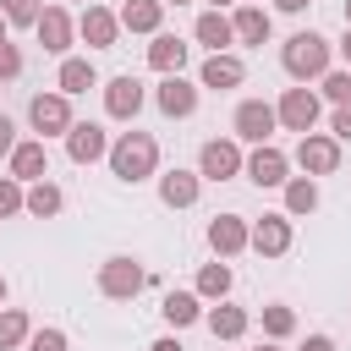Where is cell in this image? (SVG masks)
<instances>
[{"mask_svg":"<svg viewBox=\"0 0 351 351\" xmlns=\"http://www.w3.org/2000/svg\"><path fill=\"white\" fill-rule=\"evenodd\" d=\"M159 170V143H154V132H121L115 143H110V176L115 181H126V186H137V181H148Z\"/></svg>","mask_w":351,"mask_h":351,"instance_id":"obj_1","label":"cell"},{"mask_svg":"<svg viewBox=\"0 0 351 351\" xmlns=\"http://www.w3.org/2000/svg\"><path fill=\"white\" fill-rule=\"evenodd\" d=\"M280 66H285V77H296V82H318L329 66H335V44L324 38V33H291L285 44H280Z\"/></svg>","mask_w":351,"mask_h":351,"instance_id":"obj_2","label":"cell"},{"mask_svg":"<svg viewBox=\"0 0 351 351\" xmlns=\"http://www.w3.org/2000/svg\"><path fill=\"white\" fill-rule=\"evenodd\" d=\"M143 285H148V269H143L137 258L115 252V258L99 263V296H110V302H137Z\"/></svg>","mask_w":351,"mask_h":351,"instance_id":"obj_3","label":"cell"},{"mask_svg":"<svg viewBox=\"0 0 351 351\" xmlns=\"http://www.w3.org/2000/svg\"><path fill=\"white\" fill-rule=\"evenodd\" d=\"M27 121H33V132L49 143V137H66L77 121H71V93H33V104H27Z\"/></svg>","mask_w":351,"mask_h":351,"instance_id":"obj_4","label":"cell"},{"mask_svg":"<svg viewBox=\"0 0 351 351\" xmlns=\"http://www.w3.org/2000/svg\"><path fill=\"white\" fill-rule=\"evenodd\" d=\"M274 126H280V110L269 104V99H241L236 104V115H230V132H236V143H269L274 137Z\"/></svg>","mask_w":351,"mask_h":351,"instance_id":"obj_5","label":"cell"},{"mask_svg":"<svg viewBox=\"0 0 351 351\" xmlns=\"http://www.w3.org/2000/svg\"><path fill=\"white\" fill-rule=\"evenodd\" d=\"M241 170H247V154H241L236 137H208V143L197 148V176H203V181H230V176H241Z\"/></svg>","mask_w":351,"mask_h":351,"instance_id":"obj_6","label":"cell"},{"mask_svg":"<svg viewBox=\"0 0 351 351\" xmlns=\"http://www.w3.org/2000/svg\"><path fill=\"white\" fill-rule=\"evenodd\" d=\"M291 159L302 165V176H335V170H340V137H329V132H302Z\"/></svg>","mask_w":351,"mask_h":351,"instance_id":"obj_7","label":"cell"},{"mask_svg":"<svg viewBox=\"0 0 351 351\" xmlns=\"http://www.w3.org/2000/svg\"><path fill=\"white\" fill-rule=\"evenodd\" d=\"M274 110H280V126L302 137V132H313V126H318V115H324V99H318V93L302 82V88H285Z\"/></svg>","mask_w":351,"mask_h":351,"instance_id":"obj_8","label":"cell"},{"mask_svg":"<svg viewBox=\"0 0 351 351\" xmlns=\"http://www.w3.org/2000/svg\"><path fill=\"white\" fill-rule=\"evenodd\" d=\"M33 33H38V44H44V55H71V38H77V22H71V11L66 5H44V16L33 22Z\"/></svg>","mask_w":351,"mask_h":351,"instance_id":"obj_9","label":"cell"},{"mask_svg":"<svg viewBox=\"0 0 351 351\" xmlns=\"http://www.w3.org/2000/svg\"><path fill=\"white\" fill-rule=\"evenodd\" d=\"M197 82H186L181 71H170V77H159V88H154V104H159V115H170V121H186L192 110H197Z\"/></svg>","mask_w":351,"mask_h":351,"instance_id":"obj_10","label":"cell"},{"mask_svg":"<svg viewBox=\"0 0 351 351\" xmlns=\"http://www.w3.org/2000/svg\"><path fill=\"white\" fill-rule=\"evenodd\" d=\"M252 186H285L291 181V154H280L274 143H258L252 154H247V170H241Z\"/></svg>","mask_w":351,"mask_h":351,"instance_id":"obj_11","label":"cell"},{"mask_svg":"<svg viewBox=\"0 0 351 351\" xmlns=\"http://www.w3.org/2000/svg\"><path fill=\"white\" fill-rule=\"evenodd\" d=\"M252 247V225L241 219V214H214L208 219V252L214 258H236V252H247Z\"/></svg>","mask_w":351,"mask_h":351,"instance_id":"obj_12","label":"cell"},{"mask_svg":"<svg viewBox=\"0 0 351 351\" xmlns=\"http://www.w3.org/2000/svg\"><path fill=\"white\" fill-rule=\"evenodd\" d=\"M143 82L132 77V71H121V77H110L104 82V115L110 121H137V110H143Z\"/></svg>","mask_w":351,"mask_h":351,"instance_id":"obj_13","label":"cell"},{"mask_svg":"<svg viewBox=\"0 0 351 351\" xmlns=\"http://www.w3.org/2000/svg\"><path fill=\"white\" fill-rule=\"evenodd\" d=\"M66 154H71V165H99V159H110V132L99 121H77L66 132Z\"/></svg>","mask_w":351,"mask_h":351,"instance_id":"obj_14","label":"cell"},{"mask_svg":"<svg viewBox=\"0 0 351 351\" xmlns=\"http://www.w3.org/2000/svg\"><path fill=\"white\" fill-rule=\"evenodd\" d=\"M77 38H82L88 49H115V38H121V16L104 11V5H82V16H77Z\"/></svg>","mask_w":351,"mask_h":351,"instance_id":"obj_15","label":"cell"},{"mask_svg":"<svg viewBox=\"0 0 351 351\" xmlns=\"http://www.w3.org/2000/svg\"><path fill=\"white\" fill-rule=\"evenodd\" d=\"M241 82H247V66H241V55H230V49H219V55H208V60L197 66V88L225 93V88H241Z\"/></svg>","mask_w":351,"mask_h":351,"instance_id":"obj_16","label":"cell"},{"mask_svg":"<svg viewBox=\"0 0 351 351\" xmlns=\"http://www.w3.org/2000/svg\"><path fill=\"white\" fill-rule=\"evenodd\" d=\"M291 214H263V219H252V252L258 258H280V252H291Z\"/></svg>","mask_w":351,"mask_h":351,"instance_id":"obj_17","label":"cell"},{"mask_svg":"<svg viewBox=\"0 0 351 351\" xmlns=\"http://www.w3.org/2000/svg\"><path fill=\"white\" fill-rule=\"evenodd\" d=\"M5 165H11V176H16V181H27V186H33V181H44V176H49V148H44V137L16 143Z\"/></svg>","mask_w":351,"mask_h":351,"instance_id":"obj_18","label":"cell"},{"mask_svg":"<svg viewBox=\"0 0 351 351\" xmlns=\"http://www.w3.org/2000/svg\"><path fill=\"white\" fill-rule=\"evenodd\" d=\"M197 192H203V176H197V170H181V165H176V170L159 176V203H165V208H192Z\"/></svg>","mask_w":351,"mask_h":351,"instance_id":"obj_19","label":"cell"},{"mask_svg":"<svg viewBox=\"0 0 351 351\" xmlns=\"http://www.w3.org/2000/svg\"><path fill=\"white\" fill-rule=\"evenodd\" d=\"M192 38H197L208 55H219V49H230V44H236V27H230V16H225V11H214V5H208V11L192 22Z\"/></svg>","mask_w":351,"mask_h":351,"instance_id":"obj_20","label":"cell"},{"mask_svg":"<svg viewBox=\"0 0 351 351\" xmlns=\"http://www.w3.org/2000/svg\"><path fill=\"white\" fill-rule=\"evenodd\" d=\"M230 27H236V44H269V33H274V16L263 11V5H236V16H230Z\"/></svg>","mask_w":351,"mask_h":351,"instance_id":"obj_21","label":"cell"},{"mask_svg":"<svg viewBox=\"0 0 351 351\" xmlns=\"http://www.w3.org/2000/svg\"><path fill=\"white\" fill-rule=\"evenodd\" d=\"M192 60V44H181L176 33H154V44H148V66L159 71V77H170V71H181Z\"/></svg>","mask_w":351,"mask_h":351,"instance_id":"obj_22","label":"cell"},{"mask_svg":"<svg viewBox=\"0 0 351 351\" xmlns=\"http://www.w3.org/2000/svg\"><path fill=\"white\" fill-rule=\"evenodd\" d=\"M115 16H121V27H126V33H148V38H154V33H159V22H165V0H126Z\"/></svg>","mask_w":351,"mask_h":351,"instance_id":"obj_23","label":"cell"},{"mask_svg":"<svg viewBox=\"0 0 351 351\" xmlns=\"http://www.w3.org/2000/svg\"><path fill=\"white\" fill-rule=\"evenodd\" d=\"M203 324H208V335H214V340H241L252 318H247V307L219 302V307H208V313H203Z\"/></svg>","mask_w":351,"mask_h":351,"instance_id":"obj_24","label":"cell"},{"mask_svg":"<svg viewBox=\"0 0 351 351\" xmlns=\"http://www.w3.org/2000/svg\"><path fill=\"white\" fill-rule=\"evenodd\" d=\"M55 88L60 93H88V88H99V71H93V60H82V55H66L60 60V77H55Z\"/></svg>","mask_w":351,"mask_h":351,"instance_id":"obj_25","label":"cell"},{"mask_svg":"<svg viewBox=\"0 0 351 351\" xmlns=\"http://www.w3.org/2000/svg\"><path fill=\"white\" fill-rule=\"evenodd\" d=\"M230 285H236L230 263H225V258H214V263H203V269H197V285H192V291H197L203 302H225V296H230Z\"/></svg>","mask_w":351,"mask_h":351,"instance_id":"obj_26","label":"cell"},{"mask_svg":"<svg viewBox=\"0 0 351 351\" xmlns=\"http://www.w3.org/2000/svg\"><path fill=\"white\" fill-rule=\"evenodd\" d=\"M159 313H165L170 329H186V324L203 318V296H197V291H170V296L159 302Z\"/></svg>","mask_w":351,"mask_h":351,"instance_id":"obj_27","label":"cell"},{"mask_svg":"<svg viewBox=\"0 0 351 351\" xmlns=\"http://www.w3.org/2000/svg\"><path fill=\"white\" fill-rule=\"evenodd\" d=\"M313 208H318V176H291V181H285V214L302 219V214H313Z\"/></svg>","mask_w":351,"mask_h":351,"instance_id":"obj_28","label":"cell"},{"mask_svg":"<svg viewBox=\"0 0 351 351\" xmlns=\"http://www.w3.org/2000/svg\"><path fill=\"white\" fill-rule=\"evenodd\" d=\"M60 208H66V197H60V186H55L49 176L27 186V214H33V219H55Z\"/></svg>","mask_w":351,"mask_h":351,"instance_id":"obj_29","label":"cell"},{"mask_svg":"<svg viewBox=\"0 0 351 351\" xmlns=\"http://www.w3.org/2000/svg\"><path fill=\"white\" fill-rule=\"evenodd\" d=\"M33 335V318L22 307H0V351H22Z\"/></svg>","mask_w":351,"mask_h":351,"instance_id":"obj_30","label":"cell"},{"mask_svg":"<svg viewBox=\"0 0 351 351\" xmlns=\"http://www.w3.org/2000/svg\"><path fill=\"white\" fill-rule=\"evenodd\" d=\"M263 335H269V340H291V335H296V313H291L285 302H269V307H263Z\"/></svg>","mask_w":351,"mask_h":351,"instance_id":"obj_31","label":"cell"},{"mask_svg":"<svg viewBox=\"0 0 351 351\" xmlns=\"http://www.w3.org/2000/svg\"><path fill=\"white\" fill-rule=\"evenodd\" d=\"M11 214H27V181L0 176V219H11Z\"/></svg>","mask_w":351,"mask_h":351,"instance_id":"obj_32","label":"cell"},{"mask_svg":"<svg viewBox=\"0 0 351 351\" xmlns=\"http://www.w3.org/2000/svg\"><path fill=\"white\" fill-rule=\"evenodd\" d=\"M318 88H324L329 104H351V71H335V66H329V71L318 77Z\"/></svg>","mask_w":351,"mask_h":351,"instance_id":"obj_33","label":"cell"},{"mask_svg":"<svg viewBox=\"0 0 351 351\" xmlns=\"http://www.w3.org/2000/svg\"><path fill=\"white\" fill-rule=\"evenodd\" d=\"M0 11H5V22H11V27H33V22L44 16V5H38V0H0Z\"/></svg>","mask_w":351,"mask_h":351,"instance_id":"obj_34","label":"cell"},{"mask_svg":"<svg viewBox=\"0 0 351 351\" xmlns=\"http://www.w3.org/2000/svg\"><path fill=\"white\" fill-rule=\"evenodd\" d=\"M27 351H71V340H66V329L44 324V329H33V335H27Z\"/></svg>","mask_w":351,"mask_h":351,"instance_id":"obj_35","label":"cell"},{"mask_svg":"<svg viewBox=\"0 0 351 351\" xmlns=\"http://www.w3.org/2000/svg\"><path fill=\"white\" fill-rule=\"evenodd\" d=\"M11 77H22V49L5 38V44H0V82H11Z\"/></svg>","mask_w":351,"mask_h":351,"instance_id":"obj_36","label":"cell"},{"mask_svg":"<svg viewBox=\"0 0 351 351\" xmlns=\"http://www.w3.org/2000/svg\"><path fill=\"white\" fill-rule=\"evenodd\" d=\"M329 137L351 143V104H335V115H329Z\"/></svg>","mask_w":351,"mask_h":351,"instance_id":"obj_37","label":"cell"},{"mask_svg":"<svg viewBox=\"0 0 351 351\" xmlns=\"http://www.w3.org/2000/svg\"><path fill=\"white\" fill-rule=\"evenodd\" d=\"M11 148H16V126L11 115H0V159H11Z\"/></svg>","mask_w":351,"mask_h":351,"instance_id":"obj_38","label":"cell"},{"mask_svg":"<svg viewBox=\"0 0 351 351\" xmlns=\"http://www.w3.org/2000/svg\"><path fill=\"white\" fill-rule=\"evenodd\" d=\"M313 0H274V11H285V16H302Z\"/></svg>","mask_w":351,"mask_h":351,"instance_id":"obj_39","label":"cell"},{"mask_svg":"<svg viewBox=\"0 0 351 351\" xmlns=\"http://www.w3.org/2000/svg\"><path fill=\"white\" fill-rule=\"evenodd\" d=\"M302 351H335V340H329V335H307V340H302Z\"/></svg>","mask_w":351,"mask_h":351,"instance_id":"obj_40","label":"cell"},{"mask_svg":"<svg viewBox=\"0 0 351 351\" xmlns=\"http://www.w3.org/2000/svg\"><path fill=\"white\" fill-rule=\"evenodd\" d=\"M148 351H186V346H181V340H176V335H165V340H154V346H148Z\"/></svg>","mask_w":351,"mask_h":351,"instance_id":"obj_41","label":"cell"},{"mask_svg":"<svg viewBox=\"0 0 351 351\" xmlns=\"http://www.w3.org/2000/svg\"><path fill=\"white\" fill-rule=\"evenodd\" d=\"M340 55H346V66H351V27H346V38H340Z\"/></svg>","mask_w":351,"mask_h":351,"instance_id":"obj_42","label":"cell"},{"mask_svg":"<svg viewBox=\"0 0 351 351\" xmlns=\"http://www.w3.org/2000/svg\"><path fill=\"white\" fill-rule=\"evenodd\" d=\"M258 351H285V340H263V346H258Z\"/></svg>","mask_w":351,"mask_h":351,"instance_id":"obj_43","label":"cell"},{"mask_svg":"<svg viewBox=\"0 0 351 351\" xmlns=\"http://www.w3.org/2000/svg\"><path fill=\"white\" fill-rule=\"evenodd\" d=\"M5 38H11V22H5V11H0V44H5Z\"/></svg>","mask_w":351,"mask_h":351,"instance_id":"obj_44","label":"cell"},{"mask_svg":"<svg viewBox=\"0 0 351 351\" xmlns=\"http://www.w3.org/2000/svg\"><path fill=\"white\" fill-rule=\"evenodd\" d=\"M0 307H5V274H0Z\"/></svg>","mask_w":351,"mask_h":351,"instance_id":"obj_45","label":"cell"},{"mask_svg":"<svg viewBox=\"0 0 351 351\" xmlns=\"http://www.w3.org/2000/svg\"><path fill=\"white\" fill-rule=\"evenodd\" d=\"M208 5H214V11H225V5H230V0H208Z\"/></svg>","mask_w":351,"mask_h":351,"instance_id":"obj_46","label":"cell"},{"mask_svg":"<svg viewBox=\"0 0 351 351\" xmlns=\"http://www.w3.org/2000/svg\"><path fill=\"white\" fill-rule=\"evenodd\" d=\"M346 27H351V0H346Z\"/></svg>","mask_w":351,"mask_h":351,"instance_id":"obj_47","label":"cell"},{"mask_svg":"<svg viewBox=\"0 0 351 351\" xmlns=\"http://www.w3.org/2000/svg\"><path fill=\"white\" fill-rule=\"evenodd\" d=\"M165 5H186V0H165Z\"/></svg>","mask_w":351,"mask_h":351,"instance_id":"obj_48","label":"cell"},{"mask_svg":"<svg viewBox=\"0 0 351 351\" xmlns=\"http://www.w3.org/2000/svg\"><path fill=\"white\" fill-rule=\"evenodd\" d=\"M252 5H263V0H252Z\"/></svg>","mask_w":351,"mask_h":351,"instance_id":"obj_49","label":"cell"}]
</instances>
